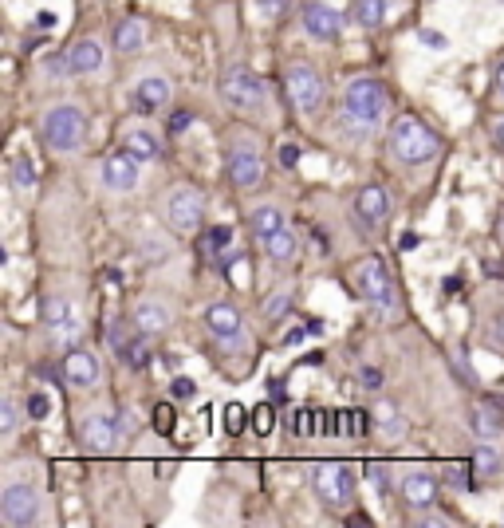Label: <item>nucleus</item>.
<instances>
[{"mask_svg": "<svg viewBox=\"0 0 504 528\" xmlns=\"http://www.w3.org/2000/svg\"><path fill=\"white\" fill-rule=\"evenodd\" d=\"M339 111H343V123H351L359 131H375L390 115V91H386V83H378L371 75H359L343 87Z\"/></svg>", "mask_w": 504, "mask_h": 528, "instance_id": "1", "label": "nucleus"}, {"mask_svg": "<svg viewBox=\"0 0 504 528\" xmlns=\"http://www.w3.org/2000/svg\"><path fill=\"white\" fill-rule=\"evenodd\" d=\"M87 134H91V123H87L83 107H75V103H52L40 115V138L56 158H75L87 146Z\"/></svg>", "mask_w": 504, "mask_h": 528, "instance_id": "2", "label": "nucleus"}, {"mask_svg": "<svg viewBox=\"0 0 504 528\" xmlns=\"http://www.w3.org/2000/svg\"><path fill=\"white\" fill-rule=\"evenodd\" d=\"M0 521L8 528H32L52 521V501L36 481L8 477L0 489Z\"/></svg>", "mask_w": 504, "mask_h": 528, "instance_id": "3", "label": "nucleus"}, {"mask_svg": "<svg viewBox=\"0 0 504 528\" xmlns=\"http://www.w3.org/2000/svg\"><path fill=\"white\" fill-rule=\"evenodd\" d=\"M221 99L237 111V115H249V119H268V83L245 64L225 67L221 75Z\"/></svg>", "mask_w": 504, "mask_h": 528, "instance_id": "4", "label": "nucleus"}, {"mask_svg": "<svg viewBox=\"0 0 504 528\" xmlns=\"http://www.w3.org/2000/svg\"><path fill=\"white\" fill-rule=\"evenodd\" d=\"M386 146H390L394 162H402V166H426V162L438 158V150H441L438 134L430 131L422 119H414V115H406V119H398V123L390 127Z\"/></svg>", "mask_w": 504, "mask_h": 528, "instance_id": "5", "label": "nucleus"}, {"mask_svg": "<svg viewBox=\"0 0 504 528\" xmlns=\"http://www.w3.org/2000/svg\"><path fill=\"white\" fill-rule=\"evenodd\" d=\"M284 91H288V103L300 119H315L323 107H327V79L323 71L308 60H292L284 71Z\"/></svg>", "mask_w": 504, "mask_h": 528, "instance_id": "6", "label": "nucleus"}, {"mask_svg": "<svg viewBox=\"0 0 504 528\" xmlns=\"http://www.w3.org/2000/svg\"><path fill=\"white\" fill-rule=\"evenodd\" d=\"M225 162H229V182H233L241 194L260 190V182H264V150H260L256 134L252 131L233 134V138H229V154H225Z\"/></svg>", "mask_w": 504, "mask_h": 528, "instance_id": "7", "label": "nucleus"}, {"mask_svg": "<svg viewBox=\"0 0 504 528\" xmlns=\"http://www.w3.org/2000/svg\"><path fill=\"white\" fill-rule=\"evenodd\" d=\"M312 493L327 513H347L355 501V473L347 462H319L312 469Z\"/></svg>", "mask_w": 504, "mask_h": 528, "instance_id": "8", "label": "nucleus"}, {"mask_svg": "<svg viewBox=\"0 0 504 528\" xmlns=\"http://www.w3.org/2000/svg\"><path fill=\"white\" fill-rule=\"evenodd\" d=\"M201 324L209 331V339L221 347V351H249V324H245V312L229 300H213L205 312H201Z\"/></svg>", "mask_w": 504, "mask_h": 528, "instance_id": "9", "label": "nucleus"}, {"mask_svg": "<svg viewBox=\"0 0 504 528\" xmlns=\"http://www.w3.org/2000/svg\"><path fill=\"white\" fill-rule=\"evenodd\" d=\"M126 99H130V107L138 111V115H162V111H170L174 107V79L166 75V71H158V67H146V71H138L134 79H130V87H126Z\"/></svg>", "mask_w": 504, "mask_h": 528, "instance_id": "10", "label": "nucleus"}, {"mask_svg": "<svg viewBox=\"0 0 504 528\" xmlns=\"http://www.w3.org/2000/svg\"><path fill=\"white\" fill-rule=\"evenodd\" d=\"M162 217L174 233H197L205 225V194L189 182H178L162 198Z\"/></svg>", "mask_w": 504, "mask_h": 528, "instance_id": "11", "label": "nucleus"}, {"mask_svg": "<svg viewBox=\"0 0 504 528\" xmlns=\"http://www.w3.org/2000/svg\"><path fill=\"white\" fill-rule=\"evenodd\" d=\"M351 280H355V288H359V296L371 304V308H394V276H390V268L382 257H363V261L355 264V272H351Z\"/></svg>", "mask_w": 504, "mask_h": 528, "instance_id": "12", "label": "nucleus"}, {"mask_svg": "<svg viewBox=\"0 0 504 528\" xmlns=\"http://www.w3.org/2000/svg\"><path fill=\"white\" fill-rule=\"evenodd\" d=\"M119 442H123L119 414H111V410H87L83 414V422H79V446L87 454H111Z\"/></svg>", "mask_w": 504, "mask_h": 528, "instance_id": "13", "label": "nucleus"}, {"mask_svg": "<svg viewBox=\"0 0 504 528\" xmlns=\"http://www.w3.org/2000/svg\"><path fill=\"white\" fill-rule=\"evenodd\" d=\"M63 383L75 395L99 391V383H103V359L95 351H87V347H71L67 359H63Z\"/></svg>", "mask_w": 504, "mask_h": 528, "instance_id": "14", "label": "nucleus"}, {"mask_svg": "<svg viewBox=\"0 0 504 528\" xmlns=\"http://www.w3.org/2000/svg\"><path fill=\"white\" fill-rule=\"evenodd\" d=\"M40 324L52 331L56 343H75V335H79V312H75L71 296H63V292L44 296V304H40Z\"/></svg>", "mask_w": 504, "mask_h": 528, "instance_id": "15", "label": "nucleus"}, {"mask_svg": "<svg viewBox=\"0 0 504 528\" xmlns=\"http://www.w3.org/2000/svg\"><path fill=\"white\" fill-rule=\"evenodd\" d=\"M130 328L138 331L142 339L166 335V331L174 328V308H170V300H162V296H142V300L130 308Z\"/></svg>", "mask_w": 504, "mask_h": 528, "instance_id": "16", "label": "nucleus"}, {"mask_svg": "<svg viewBox=\"0 0 504 528\" xmlns=\"http://www.w3.org/2000/svg\"><path fill=\"white\" fill-rule=\"evenodd\" d=\"M99 178H103V186H107L111 194H134V190L142 186V162H138L134 154L119 150V154L103 158Z\"/></svg>", "mask_w": 504, "mask_h": 528, "instance_id": "17", "label": "nucleus"}, {"mask_svg": "<svg viewBox=\"0 0 504 528\" xmlns=\"http://www.w3.org/2000/svg\"><path fill=\"white\" fill-rule=\"evenodd\" d=\"M398 493H402L406 509L426 513V509H434V501H438V477L426 473V469H410V473L398 477Z\"/></svg>", "mask_w": 504, "mask_h": 528, "instance_id": "18", "label": "nucleus"}, {"mask_svg": "<svg viewBox=\"0 0 504 528\" xmlns=\"http://www.w3.org/2000/svg\"><path fill=\"white\" fill-rule=\"evenodd\" d=\"M300 24H304V32L312 36L315 44H335L339 40V32H343V16L331 8V4H304V12H300Z\"/></svg>", "mask_w": 504, "mask_h": 528, "instance_id": "19", "label": "nucleus"}, {"mask_svg": "<svg viewBox=\"0 0 504 528\" xmlns=\"http://www.w3.org/2000/svg\"><path fill=\"white\" fill-rule=\"evenodd\" d=\"M67 56H71L75 79H95V75L107 71V44H103L99 36H79V40L71 44Z\"/></svg>", "mask_w": 504, "mask_h": 528, "instance_id": "20", "label": "nucleus"}, {"mask_svg": "<svg viewBox=\"0 0 504 528\" xmlns=\"http://www.w3.org/2000/svg\"><path fill=\"white\" fill-rule=\"evenodd\" d=\"M119 150L134 154L138 162H158L166 154V138L150 123H134V127H123V146Z\"/></svg>", "mask_w": 504, "mask_h": 528, "instance_id": "21", "label": "nucleus"}, {"mask_svg": "<svg viewBox=\"0 0 504 528\" xmlns=\"http://www.w3.org/2000/svg\"><path fill=\"white\" fill-rule=\"evenodd\" d=\"M351 209H355V217L367 225V229H378L390 213H394V198H390V190L386 186H363L355 201H351Z\"/></svg>", "mask_w": 504, "mask_h": 528, "instance_id": "22", "label": "nucleus"}, {"mask_svg": "<svg viewBox=\"0 0 504 528\" xmlns=\"http://www.w3.org/2000/svg\"><path fill=\"white\" fill-rule=\"evenodd\" d=\"M260 249H264V257L272 264H292L300 257V237H296V229L284 221L280 229H272V233L260 241Z\"/></svg>", "mask_w": 504, "mask_h": 528, "instance_id": "23", "label": "nucleus"}, {"mask_svg": "<svg viewBox=\"0 0 504 528\" xmlns=\"http://www.w3.org/2000/svg\"><path fill=\"white\" fill-rule=\"evenodd\" d=\"M146 20L142 16H123L119 24H115V36H111V48L119 52V56H138L142 48H146Z\"/></svg>", "mask_w": 504, "mask_h": 528, "instance_id": "24", "label": "nucleus"}, {"mask_svg": "<svg viewBox=\"0 0 504 528\" xmlns=\"http://www.w3.org/2000/svg\"><path fill=\"white\" fill-rule=\"evenodd\" d=\"M469 430H473L481 442H497L504 434V422L493 406H473V410H469Z\"/></svg>", "mask_w": 504, "mask_h": 528, "instance_id": "25", "label": "nucleus"}, {"mask_svg": "<svg viewBox=\"0 0 504 528\" xmlns=\"http://www.w3.org/2000/svg\"><path fill=\"white\" fill-rule=\"evenodd\" d=\"M371 418H375V430L382 434V438H402V434H406V418H402V414H398V406H394V402H386V398L378 402Z\"/></svg>", "mask_w": 504, "mask_h": 528, "instance_id": "26", "label": "nucleus"}, {"mask_svg": "<svg viewBox=\"0 0 504 528\" xmlns=\"http://www.w3.org/2000/svg\"><path fill=\"white\" fill-rule=\"evenodd\" d=\"M284 221H288V217H284L276 205H256V209L249 213V229H252L256 241H264V237H268L272 229H280Z\"/></svg>", "mask_w": 504, "mask_h": 528, "instance_id": "27", "label": "nucleus"}, {"mask_svg": "<svg viewBox=\"0 0 504 528\" xmlns=\"http://www.w3.org/2000/svg\"><path fill=\"white\" fill-rule=\"evenodd\" d=\"M351 12H355V20H359L363 28L375 32V28H382V24L390 20V0H355Z\"/></svg>", "mask_w": 504, "mask_h": 528, "instance_id": "28", "label": "nucleus"}, {"mask_svg": "<svg viewBox=\"0 0 504 528\" xmlns=\"http://www.w3.org/2000/svg\"><path fill=\"white\" fill-rule=\"evenodd\" d=\"M8 178H12V186H16L20 194H32V190H36V182H40V174H36L32 158H24V154L8 162Z\"/></svg>", "mask_w": 504, "mask_h": 528, "instance_id": "29", "label": "nucleus"}, {"mask_svg": "<svg viewBox=\"0 0 504 528\" xmlns=\"http://www.w3.org/2000/svg\"><path fill=\"white\" fill-rule=\"evenodd\" d=\"M16 430H20V402L12 391H4V398H0V442H12Z\"/></svg>", "mask_w": 504, "mask_h": 528, "instance_id": "30", "label": "nucleus"}, {"mask_svg": "<svg viewBox=\"0 0 504 528\" xmlns=\"http://www.w3.org/2000/svg\"><path fill=\"white\" fill-rule=\"evenodd\" d=\"M292 304H296V292L292 288H276L268 296V304H264V324H280L292 312Z\"/></svg>", "mask_w": 504, "mask_h": 528, "instance_id": "31", "label": "nucleus"}, {"mask_svg": "<svg viewBox=\"0 0 504 528\" xmlns=\"http://www.w3.org/2000/svg\"><path fill=\"white\" fill-rule=\"evenodd\" d=\"M473 469H477V477H493V473L501 469V450H497L493 442H481V446L473 450Z\"/></svg>", "mask_w": 504, "mask_h": 528, "instance_id": "32", "label": "nucleus"}, {"mask_svg": "<svg viewBox=\"0 0 504 528\" xmlns=\"http://www.w3.org/2000/svg\"><path fill=\"white\" fill-rule=\"evenodd\" d=\"M28 418H36V422H48L52 418V395L48 391H32L28 395Z\"/></svg>", "mask_w": 504, "mask_h": 528, "instance_id": "33", "label": "nucleus"}, {"mask_svg": "<svg viewBox=\"0 0 504 528\" xmlns=\"http://www.w3.org/2000/svg\"><path fill=\"white\" fill-rule=\"evenodd\" d=\"M142 253H146V261H166V253H170V241L150 233V237L142 241Z\"/></svg>", "mask_w": 504, "mask_h": 528, "instance_id": "34", "label": "nucleus"}, {"mask_svg": "<svg viewBox=\"0 0 504 528\" xmlns=\"http://www.w3.org/2000/svg\"><path fill=\"white\" fill-rule=\"evenodd\" d=\"M44 67H48V71H44L48 79H71V75H75V71H71V56H48Z\"/></svg>", "mask_w": 504, "mask_h": 528, "instance_id": "35", "label": "nucleus"}, {"mask_svg": "<svg viewBox=\"0 0 504 528\" xmlns=\"http://www.w3.org/2000/svg\"><path fill=\"white\" fill-rule=\"evenodd\" d=\"M418 40H422L426 48H434V52H445V48H449V36L438 32V28H422V32H418Z\"/></svg>", "mask_w": 504, "mask_h": 528, "instance_id": "36", "label": "nucleus"}, {"mask_svg": "<svg viewBox=\"0 0 504 528\" xmlns=\"http://www.w3.org/2000/svg\"><path fill=\"white\" fill-rule=\"evenodd\" d=\"M174 395H178V398H193V395H197L193 379H174Z\"/></svg>", "mask_w": 504, "mask_h": 528, "instance_id": "37", "label": "nucleus"}, {"mask_svg": "<svg viewBox=\"0 0 504 528\" xmlns=\"http://www.w3.org/2000/svg\"><path fill=\"white\" fill-rule=\"evenodd\" d=\"M280 8H288V0H260V12L264 16H276Z\"/></svg>", "mask_w": 504, "mask_h": 528, "instance_id": "38", "label": "nucleus"}, {"mask_svg": "<svg viewBox=\"0 0 504 528\" xmlns=\"http://www.w3.org/2000/svg\"><path fill=\"white\" fill-rule=\"evenodd\" d=\"M493 83H497V95L504 99V60L497 64V71H493Z\"/></svg>", "mask_w": 504, "mask_h": 528, "instance_id": "39", "label": "nucleus"}, {"mask_svg": "<svg viewBox=\"0 0 504 528\" xmlns=\"http://www.w3.org/2000/svg\"><path fill=\"white\" fill-rule=\"evenodd\" d=\"M363 379H367V383H363V387H371V391H375L378 383H382V375H375V371H363Z\"/></svg>", "mask_w": 504, "mask_h": 528, "instance_id": "40", "label": "nucleus"}, {"mask_svg": "<svg viewBox=\"0 0 504 528\" xmlns=\"http://www.w3.org/2000/svg\"><path fill=\"white\" fill-rule=\"evenodd\" d=\"M418 525H453V521H449V517H422Z\"/></svg>", "mask_w": 504, "mask_h": 528, "instance_id": "41", "label": "nucleus"}, {"mask_svg": "<svg viewBox=\"0 0 504 528\" xmlns=\"http://www.w3.org/2000/svg\"><path fill=\"white\" fill-rule=\"evenodd\" d=\"M497 146H501V150H504V119H501V123H497Z\"/></svg>", "mask_w": 504, "mask_h": 528, "instance_id": "42", "label": "nucleus"}]
</instances>
